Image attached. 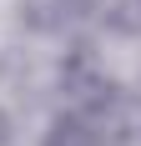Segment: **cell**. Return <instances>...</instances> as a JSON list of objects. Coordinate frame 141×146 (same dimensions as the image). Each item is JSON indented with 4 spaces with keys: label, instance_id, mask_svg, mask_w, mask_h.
I'll return each mask as SVG.
<instances>
[]
</instances>
